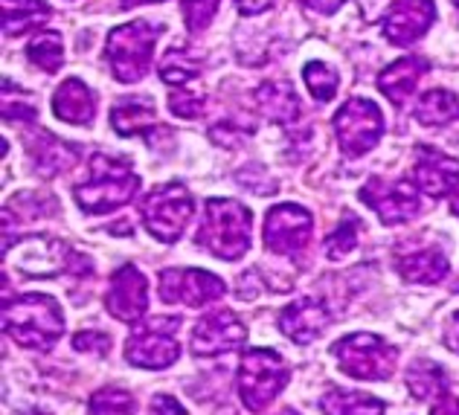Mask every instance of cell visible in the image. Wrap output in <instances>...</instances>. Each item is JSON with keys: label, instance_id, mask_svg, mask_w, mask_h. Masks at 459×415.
<instances>
[{"label": "cell", "instance_id": "836d02e7", "mask_svg": "<svg viewBox=\"0 0 459 415\" xmlns=\"http://www.w3.org/2000/svg\"><path fill=\"white\" fill-rule=\"evenodd\" d=\"M221 0H180V9H184V21L189 32H204L212 23L215 12H219Z\"/></svg>", "mask_w": 459, "mask_h": 415}, {"label": "cell", "instance_id": "e0dca14e", "mask_svg": "<svg viewBox=\"0 0 459 415\" xmlns=\"http://www.w3.org/2000/svg\"><path fill=\"white\" fill-rule=\"evenodd\" d=\"M413 183L421 195H430L433 201L454 195L459 186V163L439 149L419 145L413 160Z\"/></svg>", "mask_w": 459, "mask_h": 415}, {"label": "cell", "instance_id": "3957f363", "mask_svg": "<svg viewBox=\"0 0 459 415\" xmlns=\"http://www.w3.org/2000/svg\"><path fill=\"white\" fill-rule=\"evenodd\" d=\"M250 224L253 215L245 203L230 198H210L204 210V224L198 244L210 250L215 259L236 262L250 250Z\"/></svg>", "mask_w": 459, "mask_h": 415}, {"label": "cell", "instance_id": "30bf717a", "mask_svg": "<svg viewBox=\"0 0 459 415\" xmlns=\"http://www.w3.org/2000/svg\"><path fill=\"white\" fill-rule=\"evenodd\" d=\"M369 210H376L378 218L386 224H404V221H413V218L421 212V192L416 186H410L407 180H381V177H372L364 189L358 195Z\"/></svg>", "mask_w": 459, "mask_h": 415}, {"label": "cell", "instance_id": "83f0119b", "mask_svg": "<svg viewBox=\"0 0 459 415\" xmlns=\"http://www.w3.org/2000/svg\"><path fill=\"white\" fill-rule=\"evenodd\" d=\"M416 117L425 125H448L459 119V96L448 91H428L416 102Z\"/></svg>", "mask_w": 459, "mask_h": 415}, {"label": "cell", "instance_id": "484cf974", "mask_svg": "<svg viewBox=\"0 0 459 415\" xmlns=\"http://www.w3.org/2000/svg\"><path fill=\"white\" fill-rule=\"evenodd\" d=\"M320 407L325 415H384V401L352 389H332L320 398Z\"/></svg>", "mask_w": 459, "mask_h": 415}, {"label": "cell", "instance_id": "9a60e30c", "mask_svg": "<svg viewBox=\"0 0 459 415\" xmlns=\"http://www.w3.org/2000/svg\"><path fill=\"white\" fill-rule=\"evenodd\" d=\"M437 18L433 0H395L381 18V32L393 47H407L419 41Z\"/></svg>", "mask_w": 459, "mask_h": 415}, {"label": "cell", "instance_id": "f35d334b", "mask_svg": "<svg viewBox=\"0 0 459 415\" xmlns=\"http://www.w3.org/2000/svg\"><path fill=\"white\" fill-rule=\"evenodd\" d=\"M303 4L314 12H320V15H332L343 6V0H303Z\"/></svg>", "mask_w": 459, "mask_h": 415}, {"label": "cell", "instance_id": "277c9868", "mask_svg": "<svg viewBox=\"0 0 459 415\" xmlns=\"http://www.w3.org/2000/svg\"><path fill=\"white\" fill-rule=\"evenodd\" d=\"M163 35V23L154 21H134L114 27L105 41V61L111 67L117 82L134 84L149 73L154 44Z\"/></svg>", "mask_w": 459, "mask_h": 415}, {"label": "cell", "instance_id": "7bdbcfd3", "mask_svg": "<svg viewBox=\"0 0 459 415\" xmlns=\"http://www.w3.org/2000/svg\"><path fill=\"white\" fill-rule=\"evenodd\" d=\"M137 4H160V0H123V6H137Z\"/></svg>", "mask_w": 459, "mask_h": 415}, {"label": "cell", "instance_id": "8fae6325", "mask_svg": "<svg viewBox=\"0 0 459 415\" xmlns=\"http://www.w3.org/2000/svg\"><path fill=\"white\" fill-rule=\"evenodd\" d=\"M224 290L227 285L221 282V276L198 271V267H175V271L160 273V299L169 305L180 302L189 305V308H198V305L221 299Z\"/></svg>", "mask_w": 459, "mask_h": 415}, {"label": "cell", "instance_id": "ac0fdd59", "mask_svg": "<svg viewBox=\"0 0 459 415\" xmlns=\"http://www.w3.org/2000/svg\"><path fill=\"white\" fill-rule=\"evenodd\" d=\"M329 325V308L317 299H297L280 314V328L285 337H291L297 346H306L317 340Z\"/></svg>", "mask_w": 459, "mask_h": 415}, {"label": "cell", "instance_id": "2e32d148", "mask_svg": "<svg viewBox=\"0 0 459 415\" xmlns=\"http://www.w3.org/2000/svg\"><path fill=\"white\" fill-rule=\"evenodd\" d=\"M105 308L123 323H137L149 311V282L134 264L119 267L111 276V285H108L105 294Z\"/></svg>", "mask_w": 459, "mask_h": 415}, {"label": "cell", "instance_id": "8992f818", "mask_svg": "<svg viewBox=\"0 0 459 415\" xmlns=\"http://www.w3.org/2000/svg\"><path fill=\"white\" fill-rule=\"evenodd\" d=\"M143 224L157 241H178L180 233L195 215V198L189 195L184 183H163L154 186L140 203Z\"/></svg>", "mask_w": 459, "mask_h": 415}, {"label": "cell", "instance_id": "d4e9b609", "mask_svg": "<svg viewBox=\"0 0 459 415\" xmlns=\"http://www.w3.org/2000/svg\"><path fill=\"white\" fill-rule=\"evenodd\" d=\"M47 18H50V6L44 0H4V32L9 39L41 27Z\"/></svg>", "mask_w": 459, "mask_h": 415}, {"label": "cell", "instance_id": "f546056e", "mask_svg": "<svg viewBox=\"0 0 459 415\" xmlns=\"http://www.w3.org/2000/svg\"><path fill=\"white\" fill-rule=\"evenodd\" d=\"M30 61L35 67H41L47 73H56L58 67H62V61H65V47H62V35L58 32H50V30H44L39 32L35 39L30 41Z\"/></svg>", "mask_w": 459, "mask_h": 415}, {"label": "cell", "instance_id": "f6af8a7d", "mask_svg": "<svg viewBox=\"0 0 459 415\" xmlns=\"http://www.w3.org/2000/svg\"><path fill=\"white\" fill-rule=\"evenodd\" d=\"M454 4H456V6H459V0H454Z\"/></svg>", "mask_w": 459, "mask_h": 415}, {"label": "cell", "instance_id": "cb8c5ba5", "mask_svg": "<svg viewBox=\"0 0 459 415\" xmlns=\"http://www.w3.org/2000/svg\"><path fill=\"white\" fill-rule=\"evenodd\" d=\"M111 122L117 134H123V137L149 134V128L154 125V102L146 99V96H126V99L114 105Z\"/></svg>", "mask_w": 459, "mask_h": 415}, {"label": "cell", "instance_id": "1f68e13d", "mask_svg": "<svg viewBox=\"0 0 459 415\" xmlns=\"http://www.w3.org/2000/svg\"><path fill=\"white\" fill-rule=\"evenodd\" d=\"M358 236H360V221L346 212L341 218V224L334 227V233L325 238V253H329V259H343V255H349L355 247H358Z\"/></svg>", "mask_w": 459, "mask_h": 415}, {"label": "cell", "instance_id": "52a82bcc", "mask_svg": "<svg viewBox=\"0 0 459 415\" xmlns=\"http://www.w3.org/2000/svg\"><path fill=\"white\" fill-rule=\"evenodd\" d=\"M332 355L341 372L358 377V381H386L395 369V349L378 334H349L332 346Z\"/></svg>", "mask_w": 459, "mask_h": 415}, {"label": "cell", "instance_id": "f1b7e54d", "mask_svg": "<svg viewBox=\"0 0 459 415\" xmlns=\"http://www.w3.org/2000/svg\"><path fill=\"white\" fill-rule=\"evenodd\" d=\"M160 79L169 88H184V84L198 79V61L186 50L175 47V50H169L160 61Z\"/></svg>", "mask_w": 459, "mask_h": 415}, {"label": "cell", "instance_id": "6da1fadb", "mask_svg": "<svg viewBox=\"0 0 459 415\" xmlns=\"http://www.w3.org/2000/svg\"><path fill=\"white\" fill-rule=\"evenodd\" d=\"M137 189H140V177L128 160H119V157L111 154H93L88 180L79 183L74 195L84 212L102 215L126 206L137 195Z\"/></svg>", "mask_w": 459, "mask_h": 415}, {"label": "cell", "instance_id": "ab89813d", "mask_svg": "<svg viewBox=\"0 0 459 415\" xmlns=\"http://www.w3.org/2000/svg\"><path fill=\"white\" fill-rule=\"evenodd\" d=\"M445 343H448L459 355V311L448 320V332H445Z\"/></svg>", "mask_w": 459, "mask_h": 415}, {"label": "cell", "instance_id": "5b68a950", "mask_svg": "<svg viewBox=\"0 0 459 415\" xmlns=\"http://www.w3.org/2000/svg\"><path fill=\"white\" fill-rule=\"evenodd\" d=\"M288 363L273 349H247L238 360V398L250 412H262L285 389Z\"/></svg>", "mask_w": 459, "mask_h": 415}, {"label": "cell", "instance_id": "4fadbf2b", "mask_svg": "<svg viewBox=\"0 0 459 415\" xmlns=\"http://www.w3.org/2000/svg\"><path fill=\"white\" fill-rule=\"evenodd\" d=\"M74 250L67 247L62 238L53 236H35V238H23L15 250H12V262H15L18 271L27 276H58L70 271L74 264ZM76 271V264H74Z\"/></svg>", "mask_w": 459, "mask_h": 415}, {"label": "cell", "instance_id": "4316f807", "mask_svg": "<svg viewBox=\"0 0 459 415\" xmlns=\"http://www.w3.org/2000/svg\"><path fill=\"white\" fill-rule=\"evenodd\" d=\"M404 381H407L410 395L419 398V401L448 393V377H445L442 366H437L433 360H413V363H410Z\"/></svg>", "mask_w": 459, "mask_h": 415}, {"label": "cell", "instance_id": "ba28073f", "mask_svg": "<svg viewBox=\"0 0 459 415\" xmlns=\"http://www.w3.org/2000/svg\"><path fill=\"white\" fill-rule=\"evenodd\" d=\"M178 316H154L149 323L134 325V332L126 340V360L140 369H166L178 360Z\"/></svg>", "mask_w": 459, "mask_h": 415}, {"label": "cell", "instance_id": "603a6c76", "mask_svg": "<svg viewBox=\"0 0 459 415\" xmlns=\"http://www.w3.org/2000/svg\"><path fill=\"white\" fill-rule=\"evenodd\" d=\"M256 102L262 108V114L273 122H280V125H288V122H294L299 117V102L294 96L291 82H282V79L264 82L256 93Z\"/></svg>", "mask_w": 459, "mask_h": 415}, {"label": "cell", "instance_id": "ffe728a7", "mask_svg": "<svg viewBox=\"0 0 459 415\" xmlns=\"http://www.w3.org/2000/svg\"><path fill=\"white\" fill-rule=\"evenodd\" d=\"M53 114L70 125H91L96 114V96L82 79H65L53 96Z\"/></svg>", "mask_w": 459, "mask_h": 415}, {"label": "cell", "instance_id": "60d3db41", "mask_svg": "<svg viewBox=\"0 0 459 415\" xmlns=\"http://www.w3.org/2000/svg\"><path fill=\"white\" fill-rule=\"evenodd\" d=\"M273 0H238V9L245 12V15H256V12L268 9Z\"/></svg>", "mask_w": 459, "mask_h": 415}, {"label": "cell", "instance_id": "5bb4252c", "mask_svg": "<svg viewBox=\"0 0 459 415\" xmlns=\"http://www.w3.org/2000/svg\"><path fill=\"white\" fill-rule=\"evenodd\" d=\"M247 340V328L233 311H212L192 332V355L215 358L224 351H233Z\"/></svg>", "mask_w": 459, "mask_h": 415}, {"label": "cell", "instance_id": "9c48e42d", "mask_svg": "<svg viewBox=\"0 0 459 415\" xmlns=\"http://www.w3.org/2000/svg\"><path fill=\"white\" fill-rule=\"evenodd\" d=\"M334 134H337L341 149L349 157H360L372 151L384 134L381 108L372 99H364V96H352V99L334 114Z\"/></svg>", "mask_w": 459, "mask_h": 415}, {"label": "cell", "instance_id": "d6a6232c", "mask_svg": "<svg viewBox=\"0 0 459 415\" xmlns=\"http://www.w3.org/2000/svg\"><path fill=\"white\" fill-rule=\"evenodd\" d=\"M303 79H306L308 91L314 93V99L317 102H329L337 91V70L323 65V61H308L306 70H303Z\"/></svg>", "mask_w": 459, "mask_h": 415}, {"label": "cell", "instance_id": "8d00e7d4", "mask_svg": "<svg viewBox=\"0 0 459 415\" xmlns=\"http://www.w3.org/2000/svg\"><path fill=\"white\" fill-rule=\"evenodd\" d=\"M149 415H186V410L172 395H154L149 404Z\"/></svg>", "mask_w": 459, "mask_h": 415}, {"label": "cell", "instance_id": "b9f144b4", "mask_svg": "<svg viewBox=\"0 0 459 415\" xmlns=\"http://www.w3.org/2000/svg\"><path fill=\"white\" fill-rule=\"evenodd\" d=\"M451 212L459 215V186H456V192L451 195Z\"/></svg>", "mask_w": 459, "mask_h": 415}, {"label": "cell", "instance_id": "ee69618b", "mask_svg": "<svg viewBox=\"0 0 459 415\" xmlns=\"http://www.w3.org/2000/svg\"><path fill=\"white\" fill-rule=\"evenodd\" d=\"M276 415H297L294 410H282V412H276Z\"/></svg>", "mask_w": 459, "mask_h": 415}, {"label": "cell", "instance_id": "7a4b0ae2", "mask_svg": "<svg viewBox=\"0 0 459 415\" xmlns=\"http://www.w3.org/2000/svg\"><path fill=\"white\" fill-rule=\"evenodd\" d=\"M4 328L18 346L47 351L65 332V314L53 297L23 294L4 305Z\"/></svg>", "mask_w": 459, "mask_h": 415}, {"label": "cell", "instance_id": "74e56055", "mask_svg": "<svg viewBox=\"0 0 459 415\" xmlns=\"http://www.w3.org/2000/svg\"><path fill=\"white\" fill-rule=\"evenodd\" d=\"M430 415H459V398L451 395V393H445L439 398V404L430 410Z\"/></svg>", "mask_w": 459, "mask_h": 415}, {"label": "cell", "instance_id": "d590c367", "mask_svg": "<svg viewBox=\"0 0 459 415\" xmlns=\"http://www.w3.org/2000/svg\"><path fill=\"white\" fill-rule=\"evenodd\" d=\"M108 346H111V340H108V334L93 332V328H88V332H79V334L74 337V349H76V351H93V355H105Z\"/></svg>", "mask_w": 459, "mask_h": 415}, {"label": "cell", "instance_id": "7402d4cb", "mask_svg": "<svg viewBox=\"0 0 459 415\" xmlns=\"http://www.w3.org/2000/svg\"><path fill=\"white\" fill-rule=\"evenodd\" d=\"M398 273H402L407 282H419V285H437L442 282L451 271V262L445 259L439 250H419V253H407L404 259H398Z\"/></svg>", "mask_w": 459, "mask_h": 415}, {"label": "cell", "instance_id": "7c38bea8", "mask_svg": "<svg viewBox=\"0 0 459 415\" xmlns=\"http://www.w3.org/2000/svg\"><path fill=\"white\" fill-rule=\"evenodd\" d=\"M311 212L297 203H280L264 215V247L273 255H294L311 241Z\"/></svg>", "mask_w": 459, "mask_h": 415}, {"label": "cell", "instance_id": "4dcf8cb0", "mask_svg": "<svg viewBox=\"0 0 459 415\" xmlns=\"http://www.w3.org/2000/svg\"><path fill=\"white\" fill-rule=\"evenodd\" d=\"M137 404L134 395L119 386H105L96 395H91L88 415H134Z\"/></svg>", "mask_w": 459, "mask_h": 415}, {"label": "cell", "instance_id": "44dd1931", "mask_svg": "<svg viewBox=\"0 0 459 415\" xmlns=\"http://www.w3.org/2000/svg\"><path fill=\"white\" fill-rule=\"evenodd\" d=\"M430 70V65L421 56H407V58H398L386 67L381 76H378V88L381 93L390 99L393 105H402L410 93L416 91L419 79L425 76Z\"/></svg>", "mask_w": 459, "mask_h": 415}, {"label": "cell", "instance_id": "e575fe53", "mask_svg": "<svg viewBox=\"0 0 459 415\" xmlns=\"http://www.w3.org/2000/svg\"><path fill=\"white\" fill-rule=\"evenodd\" d=\"M169 111H172L175 117H184V119L201 117V111H204V93H189V91L169 93Z\"/></svg>", "mask_w": 459, "mask_h": 415}, {"label": "cell", "instance_id": "d6986e66", "mask_svg": "<svg viewBox=\"0 0 459 415\" xmlns=\"http://www.w3.org/2000/svg\"><path fill=\"white\" fill-rule=\"evenodd\" d=\"M27 149H30V157H32V163H35V172L44 175V177L67 172V169L74 166L76 157H79L76 145H70L65 140L53 137L50 131H35V137H30Z\"/></svg>", "mask_w": 459, "mask_h": 415}]
</instances>
